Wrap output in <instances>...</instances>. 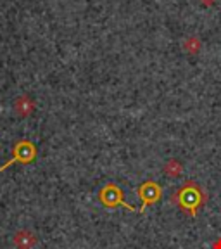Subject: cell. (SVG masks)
I'll use <instances>...</instances> for the list:
<instances>
[{
  "mask_svg": "<svg viewBox=\"0 0 221 249\" xmlns=\"http://www.w3.org/2000/svg\"><path fill=\"white\" fill-rule=\"evenodd\" d=\"M178 197L183 210H190V213L195 214V208L202 202V192H197L195 191V185L188 183L183 191L178 192Z\"/></svg>",
  "mask_w": 221,
  "mask_h": 249,
  "instance_id": "obj_1",
  "label": "cell"
},
{
  "mask_svg": "<svg viewBox=\"0 0 221 249\" xmlns=\"http://www.w3.org/2000/svg\"><path fill=\"white\" fill-rule=\"evenodd\" d=\"M14 158H12L9 163H5L4 166H0V171L5 170L7 166H11L12 163H16V161H23V163H28V161H31L33 158H35V147L30 144V142H19V144L16 145L14 149Z\"/></svg>",
  "mask_w": 221,
  "mask_h": 249,
  "instance_id": "obj_2",
  "label": "cell"
},
{
  "mask_svg": "<svg viewBox=\"0 0 221 249\" xmlns=\"http://www.w3.org/2000/svg\"><path fill=\"white\" fill-rule=\"evenodd\" d=\"M101 199L104 201L105 206H116V204L121 202V192L114 185H109L102 191Z\"/></svg>",
  "mask_w": 221,
  "mask_h": 249,
  "instance_id": "obj_3",
  "label": "cell"
},
{
  "mask_svg": "<svg viewBox=\"0 0 221 249\" xmlns=\"http://www.w3.org/2000/svg\"><path fill=\"white\" fill-rule=\"evenodd\" d=\"M159 187L155 183H145L142 189H140V196L144 197V204H149V202L159 199Z\"/></svg>",
  "mask_w": 221,
  "mask_h": 249,
  "instance_id": "obj_4",
  "label": "cell"
},
{
  "mask_svg": "<svg viewBox=\"0 0 221 249\" xmlns=\"http://www.w3.org/2000/svg\"><path fill=\"white\" fill-rule=\"evenodd\" d=\"M16 244L19 249H30L35 244V235L30 232H19L16 235Z\"/></svg>",
  "mask_w": 221,
  "mask_h": 249,
  "instance_id": "obj_5",
  "label": "cell"
},
{
  "mask_svg": "<svg viewBox=\"0 0 221 249\" xmlns=\"http://www.w3.org/2000/svg\"><path fill=\"white\" fill-rule=\"evenodd\" d=\"M164 173H168L170 177H178L182 173V164L176 163V161H171L164 166Z\"/></svg>",
  "mask_w": 221,
  "mask_h": 249,
  "instance_id": "obj_6",
  "label": "cell"
}]
</instances>
